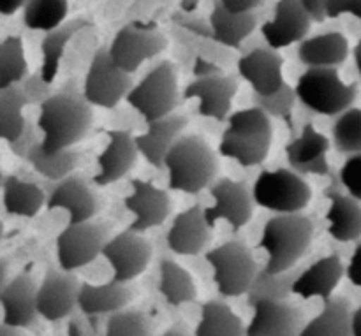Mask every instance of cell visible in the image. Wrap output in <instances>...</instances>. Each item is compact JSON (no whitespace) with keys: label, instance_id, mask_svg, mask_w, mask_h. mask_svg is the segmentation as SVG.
Listing matches in <instances>:
<instances>
[{"label":"cell","instance_id":"cell-1","mask_svg":"<svg viewBox=\"0 0 361 336\" xmlns=\"http://www.w3.org/2000/svg\"><path fill=\"white\" fill-rule=\"evenodd\" d=\"M94 122L92 104L83 94L62 90L39 106L37 129L42 132L41 148L48 154L67 150L80 143Z\"/></svg>","mask_w":361,"mask_h":336},{"label":"cell","instance_id":"cell-2","mask_svg":"<svg viewBox=\"0 0 361 336\" xmlns=\"http://www.w3.org/2000/svg\"><path fill=\"white\" fill-rule=\"evenodd\" d=\"M271 122L263 109L247 108L233 113L228 129L222 132L219 154L233 158L243 168L259 166L267 161L271 147Z\"/></svg>","mask_w":361,"mask_h":336},{"label":"cell","instance_id":"cell-3","mask_svg":"<svg viewBox=\"0 0 361 336\" xmlns=\"http://www.w3.org/2000/svg\"><path fill=\"white\" fill-rule=\"evenodd\" d=\"M314 236V224L302 213L275 215L268 218L259 239V249L268 254L264 270L284 273L295 268L309 250Z\"/></svg>","mask_w":361,"mask_h":336},{"label":"cell","instance_id":"cell-4","mask_svg":"<svg viewBox=\"0 0 361 336\" xmlns=\"http://www.w3.org/2000/svg\"><path fill=\"white\" fill-rule=\"evenodd\" d=\"M164 168L168 169V187L176 192L197 194L214 182L219 171V158L210 144L201 136H182L169 154Z\"/></svg>","mask_w":361,"mask_h":336},{"label":"cell","instance_id":"cell-5","mask_svg":"<svg viewBox=\"0 0 361 336\" xmlns=\"http://www.w3.org/2000/svg\"><path fill=\"white\" fill-rule=\"evenodd\" d=\"M295 90L303 106L324 116H341L358 97V87L342 81L331 67H310L300 76Z\"/></svg>","mask_w":361,"mask_h":336},{"label":"cell","instance_id":"cell-6","mask_svg":"<svg viewBox=\"0 0 361 336\" xmlns=\"http://www.w3.org/2000/svg\"><path fill=\"white\" fill-rule=\"evenodd\" d=\"M126 99L147 123L173 115L180 102L178 77L173 62H159L140 83L134 85Z\"/></svg>","mask_w":361,"mask_h":336},{"label":"cell","instance_id":"cell-7","mask_svg":"<svg viewBox=\"0 0 361 336\" xmlns=\"http://www.w3.org/2000/svg\"><path fill=\"white\" fill-rule=\"evenodd\" d=\"M254 203L277 215L300 213L309 206L312 189L293 169L263 171L252 189Z\"/></svg>","mask_w":361,"mask_h":336},{"label":"cell","instance_id":"cell-8","mask_svg":"<svg viewBox=\"0 0 361 336\" xmlns=\"http://www.w3.org/2000/svg\"><path fill=\"white\" fill-rule=\"evenodd\" d=\"M204 257L214 270V282L222 298L247 294L259 271L249 247L236 239L210 250Z\"/></svg>","mask_w":361,"mask_h":336},{"label":"cell","instance_id":"cell-9","mask_svg":"<svg viewBox=\"0 0 361 336\" xmlns=\"http://www.w3.org/2000/svg\"><path fill=\"white\" fill-rule=\"evenodd\" d=\"M168 46V39L155 23L133 21L116 32L108 51L116 67L133 74L143 62L162 53Z\"/></svg>","mask_w":361,"mask_h":336},{"label":"cell","instance_id":"cell-10","mask_svg":"<svg viewBox=\"0 0 361 336\" xmlns=\"http://www.w3.org/2000/svg\"><path fill=\"white\" fill-rule=\"evenodd\" d=\"M133 90L130 74L115 66L108 48H99L92 56L87 77H85L83 95L92 106L111 109Z\"/></svg>","mask_w":361,"mask_h":336},{"label":"cell","instance_id":"cell-11","mask_svg":"<svg viewBox=\"0 0 361 336\" xmlns=\"http://www.w3.org/2000/svg\"><path fill=\"white\" fill-rule=\"evenodd\" d=\"M108 239V231L101 224H94L90 220L69 224L56 236V257L60 270L73 273L74 270L90 264L102 256Z\"/></svg>","mask_w":361,"mask_h":336},{"label":"cell","instance_id":"cell-12","mask_svg":"<svg viewBox=\"0 0 361 336\" xmlns=\"http://www.w3.org/2000/svg\"><path fill=\"white\" fill-rule=\"evenodd\" d=\"M210 196L215 204L204 208V218L214 228L217 220H226L235 232L245 228L254 213V197L243 182L221 178L210 187Z\"/></svg>","mask_w":361,"mask_h":336},{"label":"cell","instance_id":"cell-13","mask_svg":"<svg viewBox=\"0 0 361 336\" xmlns=\"http://www.w3.org/2000/svg\"><path fill=\"white\" fill-rule=\"evenodd\" d=\"M102 256L113 270V280L127 282L140 277L152 259V245L140 232L130 229L118 232L108 239Z\"/></svg>","mask_w":361,"mask_h":336},{"label":"cell","instance_id":"cell-14","mask_svg":"<svg viewBox=\"0 0 361 336\" xmlns=\"http://www.w3.org/2000/svg\"><path fill=\"white\" fill-rule=\"evenodd\" d=\"M81 284L73 273L48 268L37 289V312L46 321H62L78 306Z\"/></svg>","mask_w":361,"mask_h":336},{"label":"cell","instance_id":"cell-15","mask_svg":"<svg viewBox=\"0 0 361 336\" xmlns=\"http://www.w3.org/2000/svg\"><path fill=\"white\" fill-rule=\"evenodd\" d=\"M312 21L302 0H279L275 6V18L263 23L261 34L268 42V48H289L295 42L305 41Z\"/></svg>","mask_w":361,"mask_h":336},{"label":"cell","instance_id":"cell-16","mask_svg":"<svg viewBox=\"0 0 361 336\" xmlns=\"http://www.w3.org/2000/svg\"><path fill=\"white\" fill-rule=\"evenodd\" d=\"M133 194L126 197L123 204L129 211H133L134 220L130 224V231L147 232L150 229L159 228L166 222L171 213V201L166 190L152 185L147 180H133Z\"/></svg>","mask_w":361,"mask_h":336},{"label":"cell","instance_id":"cell-17","mask_svg":"<svg viewBox=\"0 0 361 336\" xmlns=\"http://www.w3.org/2000/svg\"><path fill=\"white\" fill-rule=\"evenodd\" d=\"M238 92V81L235 76H212L197 77L192 83L187 85L183 92V99H197L200 108L197 113L204 118H212L215 122H226L231 113L233 99Z\"/></svg>","mask_w":361,"mask_h":336},{"label":"cell","instance_id":"cell-18","mask_svg":"<svg viewBox=\"0 0 361 336\" xmlns=\"http://www.w3.org/2000/svg\"><path fill=\"white\" fill-rule=\"evenodd\" d=\"M108 136V147L104 148L97 158V175L94 176V183L97 187H108L111 183L122 180L137 161L136 137L129 130L109 129L104 130Z\"/></svg>","mask_w":361,"mask_h":336},{"label":"cell","instance_id":"cell-19","mask_svg":"<svg viewBox=\"0 0 361 336\" xmlns=\"http://www.w3.org/2000/svg\"><path fill=\"white\" fill-rule=\"evenodd\" d=\"M252 309L247 336H302L305 317L288 301H259Z\"/></svg>","mask_w":361,"mask_h":336},{"label":"cell","instance_id":"cell-20","mask_svg":"<svg viewBox=\"0 0 361 336\" xmlns=\"http://www.w3.org/2000/svg\"><path fill=\"white\" fill-rule=\"evenodd\" d=\"M284 58L271 48H256L238 60V74L250 85L254 95H271L286 85Z\"/></svg>","mask_w":361,"mask_h":336},{"label":"cell","instance_id":"cell-21","mask_svg":"<svg viewBox=\"0 0 361 336\" xmlns=\"http://www.w3.org/2000/svg\"><path fill=\"white\" fill-rule=\"evenodd\" d=\"M328 150H330L328 137L317 132L312 123H307L302 130V136L286 147V155L291 169L298 175L328 176L330 175V162L326 158Z\"/></svg>","mask_w":361,"mask_h":336},{"label":"cell","instance_id":"cell-22","mask_svg":"<svg viewBox=\"0 0 361 336\" xmlns=\"http://www.w3.org/2000/svg\"><path fill=\"white\" fill-rule=\"evenodd\" d=\"M210 229L204 218V208L194 204L189 210L176 215L166 236V243L169 250L178 256H197L212 239Z\"/></svg>","mask_w":361,"mask_h":336},{"label":"cell","instance_id":"cell-23","mask_svg":"<svg viewBox=\"0 0 361 336\" xmlns=\"http://www.w3.org/2000/svg\"><path fill=\"white\" fill-rule=\"evenodd\" d=\"M37 285L27 273L16 275L9 284H4L0 303L4 309V324L21 330L30 326L39 316Z\"/></svg>","mask_w":361,"mask_h":336},{"label":"cell","instance_id":"cell-24","mask_svg":"<svg viewBox=\"0 0 361 336\" xmlns=\"http://www.w3.org/2000/svg\"><path fill=\"white\" fill-rule=\"evenodd\" d=\"M48 210H66L69 213V224L88 222L97 211V199L90 187L80 176H67L56 183L48 196Z\"/></svg>","mask_w":361,"mask_h":336},{"label":"cell","instance_id":"cell-25","mask_svg":"<svg viewBox=\"0 0 361 336\" xmlns=\"http://www.w3.org/2000/svg\"><path fill=\"white\" fill-rule=\"evenodd\" d=\"M189 120L182 115H169L161 120L148 123V130L141 136H136V144L145 161L154 168H164L166 155L173 144L182 137Z\"/></svg>","mask_w":361,"mask_h":336},{"label":"cell","instance_id":"cell-26","mask_svg":"<svg viewBox=\"0 0 361 336\" xmlns=\"http://www.w3.org/2000/svg\"><path fill=\"white\" fill-rule=\"evenodd\" d=\"M344 277V264L337 254L323 257L312 266L303 270L293 285V294L303 299L321 298L323 301L331 298L337 285Z\"/></svg>","mask_w":361,"mask_h":336},{"label":"cell","instance_id":"cell-27","mask_svg":"<svg viewBox=\"0 0 361 336\" xmlns=\"http://www.w3.org/2000/svg\"><path fill=\"white\" fill-rule=\"evenodd\" d=\"M134 298V291L127 284L111 280L102 285L81 284L78 309L85 316H111L126 309Z\"/></svg>","mask_w":361,"mask_h":336},{"label":"cell","instance_id":"cell-28","mask_svg":"<svg viewBox=\"0 0 361 336\" xmlns=\"http://www.w3.org/2000/svg\"><path fill=\"white\" fill-rule=\"evenodd\" d=\"M326 197L330 199V210L326 220L330 222L328 232L341 243H351L361 238V204L355 197L338 192L335 187L328 189Z\"/></svg>","mask_w":361,"mask_h":336},{"label":"cell","instance_id":"cell-29","mask_svg":"<svg viewBox=\"0 0 361 336\" xmlns=\"http://www.w3.org/2000/svg\"><path fill=\"white\" fill-rule=\"evenodd\" d=\"M349 41L341 32H326V34L314 35L305 39L298 46L300 62L307 67H331L338 66L348 60Z\"/></svg>","mask_w":361,"mask_h":336},{"label":"cell","instance_id":"cell-30","mask_svg":"<svg viewBox=\"0 0 361 336\" xmlns=\"http://www.w3.org/2000/svg\"><path fill=\"white\" fill-rule=\"evenodd\" d=\"M257 18L254 13H231L215 0L210 14L212 37L226 48H240L243 41L256 30Z\"/></svg>","mask_w":361,"mask_h":336},{"label":"cell","instance_id":"cell-31","mask_svg":"<svg viewBox=\"0 0 361 336\" xmlns=\"http://www.w3.org/2000/svg\"><path fill=\"white\" fill-rule=\"evenodd\" d=\"M4 208L9 215L23 218H34L41 208L48 203L42 189L35 183H28L18 176H6L2 183Z\"/></svg>","mask_w":361,"mask_h":336},{"label":"cell","instance_id":"cell-32","mask_svg":"<svg viewBox=\"0 0 361 336\" xmlns=\"http://www.w3.org/2000/svg\"><path fill=\"white\" fill-rule=\"evenodd\" d=\"M302 336H353V310L348 299H326L319 316L305 324Z\"/></svg>","mask_w":361,"mask_h":336},{"label":"cell","instance_id":"cell-33","mask_svg":"<svg viewBox=\"0 0 361 336\" xmlns=\"http://www.w3.org/2000/svg\"><path fill=\"white\" fill-rule=\"evenodd\" d=\"M92 27V23L83 18H74V20L67 21V23L60 25L55 30L48 32L41 42V53H42V66L41 74L44 81L51 83L59 73L60 60H62L66 46L69 44L71 39L83 28Z\"/></svg>","mask_w":361,"mask_h":336},{"label":"cell","instance_id":"cell-34","mask_svg":"<svg viewBox=\"0 0 361 336\" xmlns=\"http://www.w3.org/2000/svg\"><path fill=\"white\" fill-rule=\"evenodd\" d=\"M194 336H247V328L224 301L212 299L201 306V321Z\"/></svg>","mask_w":361,"mask_h":336},{"label":"cell","instance_id":"cell-35","mask_svg":"<svg viewBox=\"0 0 361 336\" xmlns=\"http://www.w3.org/2000/svg\"><path fill=\"white\" fill-rule=\"evenodd\" d=\"M300 273L302 271H298L296 268L284 271V273H268L264 268L259 270L247 292L249 306H254L259 301H288Z\"/></svg>","mask_w":361,"mask_h":336},{"label":"cell","instance_id":"cell-36","mask_svg":"<svg viewBox=\"0 0 361 336\" xmlns=\"http://www.w3.org/2000/svg\"><path fill=\"white\" fill-rule=\"evenodd\" d=\"M28 104L30 101L21 85H11L0 90V136L4 141L13 143L21 136L27 125L23 108Z\"/></svg>","mask_w":361,"mask_h":336},{"label":"cell","instance_id":"cell-37","mask_svg":"<svg viewBox=\"0 0 361 336\" xmlns=\"http://www.w3.org/2000/svg\"><path fill=\"white\" fill-rule=\"evenodd\" d=\"M159 291L171 306H180L196 299V285L189 271L183 270L173 259L161 261V284Z\"/></svg>","mask_w":361,"mask_h":336},{"label":"cell","instance_id":"cell-38","mask_svg":"<svg viewBox=\"0 0 361 336\" xmlns=\"http://www.w3.org/2000/svg\"><path fill=\"white\" fill-rule=\"evenodd\" d=\"M27 161L30 162L32 168H34L39 175L44 176V178L53 180V182H62V180L71 176V173L76 169L80 157H78L76 151H73L71 148L48 154V151L42 150L41 143H37L30 150Z\"/></svg>","mask_w":361,"mask_h":336},{"label":"cell","instance_id":"cell-39","mask_svg":"<svg viewBox=\"0 0 361 336\" xmlns=\"http://www.w3.org/2000/svg\"><path fill=\"white\" fill-rule=\"evenodd\" d=\"M67 16V0H27L23 7V23L28 30L51 32L63 25Z\"/></svg>","mask_w":361,"mask_h":336},{"label":"cell","instance_id":"cell-40","mask_svg":"<svg viewBox=\"0 0 361 336\" xmlns=\"http://www.w3.org/2000/svg\"><path fill=\"white\" fill-rule=\"evenodd\" d=\"M27 58L20 35H9L0 44V90L18 85L27 76Z\"/></svg>","mask_w":361,"mask_h":336},{"label":"cell","instance_id":"cell-41","mask_svg":"<svg viewBox=\"0 0 361 336\" xmlns=\"http://www.w3.org/2000/svg\"><path fill=\"white\" fill-rule=\"evenodd\" d=\"M334 144L337 151L348 155L361 154V109L351 108L334 123Z\"/></svg>","mask_w":361,"mask_h":336},{"label":"cell","instance_id":"cell-42","mask_svg":"<svg viewBox=\"0 0 361 336\" xmlns=\"http://www.w3.org/2000/svg\"><path fill=\"white\" fill-rule=\"evenodd\" d=\"M152 324L147 313L137 310H120L106 323V336H150Z\"/></svg>","mask_w":361,"mask_h":336},{"label":"cell","instance_id":"cell-43","mask_svg":"<svg viewBox=\"0 0 361 336\" xmlns=\"http://www.w3.org/2000/svg\"><path fill=\"white\" fill-rule=\"evenodd\" d=\"M256 99V108L263 109L268 116H274V118L281 120H289L291 118V111L295 108V102L298 99L296 90L293 87H289L288 83L281 88L279 92L271 95H254Z\"/></svg>","mask_w":361,"mask_h":336},{"label":"cell","instance_id":"cell-44","mask_svg":"<svg viewBox=\"0 0 361 336\" xmlns=\"http://www.w3.org/2000/svg\"><path fill=\"white\" fill-rule=\"evenodd\" d=\"M341 183L349 196L361 203V154H355L344 162L341 169Z\"/></svg>","mask_w":361,"mask_h":336},{"label":"cell","instance_id":"cell-45","mask_svg":"<svg viewBox=\"0 0 361 336\" xmlns=\"http://www.w3.org/2000/svg\"><path fill=\"white\" fill-rule=\"evenodd\" d=\"M49 85L51 83L44 81L41 70H39V73L28 76L27 80L23 81V85H21V87H23V92L27 94L30 104L41 106L46 99H49L53 95V94H49Z\"/></svg>","mask_w":361,"mask_h":336},{"label":"cell","instance_id":"cell-46","mask_svg":"<svg viewBox=\"0 0 361 336\" xmlns=\"http://www.w3.org/2000/svg\"><path fill=\"white\" fill-rule=\"evenodd\" d=\"M37 143H41V141L35 139V132H34V127L30 125V123L27 122V125H25V130L21 132V136L18 137L16 141H13V143H7L9 144L11 151H13L14 155H18V157H28V154H30L32 148L35 147Z\"/></svg>","mask_w":361,"mask_h":336},{"label":"cell","instance_id":"cell-47","mask_svg":"<svg viewBox=\"0 0 361 336\" xmlns=\"http://www.w3.org/2000/svg\"><path fill=\"white\" fill-rule=\"evenodd\" d=\"M326 14L328 18H338L342 14H351V16L361 20V0H328Z\"/></svg>","mask_w":361,"mask_h":336},{"label":"cell","instance_id":"cell-48","mask_svg":"<svg viewBox=\"0 0 361 336\" xmlns=\"http://www.w3.org/2000/svg\"><path fill=\"white\" fill-rule=\"evenodd\" d=\"M345 275H348L349 282L356 287H361V243L355 249L349 266L345 268Z\"/></svg>","mask_w":361,"mask_h":336},{"label":"cell","instance_id":"cell-49","mask_svg":"<svg viewBox=\"0 0 361 336\" xmlns=\"http://www.w3.org/2000/svg\"><path fill=\"white\" fill-rule=\"evenodd\" d=\"M302 4L316 23H323V21L328 18L326 14L328 0H302Z\"/></svg>","mask_w":361,"mask_h":336},{"label":"cell","instance_id":"cell-50","mask_svg":"<svg viewBox=\"0 0 361 336\" xmlns=\"http://www.w3.org/2000/svg\"><path fill=\"white\" fill-rule=\"evenodd\" d=\"M194 76L197 77H212V76H221L222 74V69L219 66H215V63L208 62V60H204L203 56H197L196 62H194V69H192Z\"/></svg>","mask_w":361,"mask_h":336},{"label":"cell","instance_id":"cell-51","mask_svg":"<svg viewBox=\"0 0 361 336\" xmlns=\"http://www.w3.org/2000/svg\"><path fill=\"white\" fill-rule=\"evenodd\" d=\"M264 0H221L222 6L231 13H252Z\"/></svg>","mask_w":361,"mask_h":336},{"label":"cell","instance_id":"cell-52","mask_svg":"<svg viewBox=\"0 0 361 336\" xmlns=\"http://www.w3.org/2000/svg\"><path fill=\"white\" fill-rule=\"evenodd\" d=\"M27 0H0V13L4 16H13L18 9L25 7Z\"/></svg>","mask_w":361,"mask_h":336},{"label":"cell","instance_id":"cell-53","mask_svg":"<svg viewBox=\"0 0 361 336\" xmlns=\"http://www.w3.org/2000/svg\"><path fill=\"white\" fill-rule=\"evenodd\" d=\"M353 336H361V306L353 312Z\"/></svg>","mask_w":361,"mask_h":336},{"label":"cell","instance_id":"cell-54","mask_svg":"<svg viewBox=\"0 0 361 336\" xmlns=\"http://www.w3.org/2000/svg\"><path fill=\"white\" fill-rule=\"evenodd\" d=\"M67 336H87L85 331L81 330V326L78 323H71L67 328Z\"/></svg>","mask_w":361,"mask_h":336},{"label":"cell","instance_id":"cell-55","mask_svg":"<svg viewBox=\"0 0 361 336\" xmlns=\"http://www.w3.org/2000/svg\"><path fill=\"white\" fill-rule=\"evenodd\" d=\"M0 336H21V335L20 331H18V328L2 324V326H0Z\"/></svg>","mask_w":361,"mask_h":336},{"label":"cell","instance_id":"cell-56","mask_svg":"<svg viewBox=\"0 0 361 336\" xmlns=\"http://www.w3.org/2000/svg\"><path fill=\"white\" fill-rule=\"evenodd\" d=\"M353 56H355L356 69H358V73H360V76H361V39L358 41V44L355 46V49H353Z\"/></svg>","mask_w":361,"mask_h":336},{"label":"cell","instance_id":"cell-57","mask_svg":"<svg viewBox=\"0 0 361 336\" xmlns=\"http://www.w3.org/2000/svg\"><path fill=\"white\" fill-rule=\"evenodd\" d=\"M196 6H197V0H182V7L185 11H194L196 9Z\"/></svg>","mask_w":361,"mask_h":336},{"label":"cell","instance_id":"cell-58","mask_svg":"<svg viewBox=\"0 0 361 336\" xmlns=\"http://www.w3.org/2000/svg\"><path fill=\"white\" fill-rule=\"evenodd\" d=\"M162 336H189V335H187L185 331L180 330V328H171V330L166 331V333Z\"/></svg>","mask_w":361,"mask_h":336}]
</instances>
